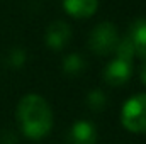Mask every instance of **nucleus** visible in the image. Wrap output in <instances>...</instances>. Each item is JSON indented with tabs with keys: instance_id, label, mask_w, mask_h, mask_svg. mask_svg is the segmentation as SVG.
<instances>
[{
	"instance_id": "7ed1b4c3",
	"label": "nucleus",
	"mask_w": 146,
	"mask_h": 144,
	"mask_svg": "<svg viewBox=\"0 0 146 144\" xmlns=\"http://www.w3.org/2000/svg\"><path fill=\"white\" fill-rule=\"evenodd\" d=\"M119 42L117 27L112 22H100L94 27L88 37V48L97 56H107L115 51V46Z\"/></svg>"
},
{
	"instance_id": "39448f33",
	"label": "nucleus",
	"mask_w": 146,
	"mask_h": 144,
	"mask_svg": "<svg viewBox=\"0 0 146 144\" xmlns=\"http://www.w3.org/2000/svg\"><path fill=\"white\" fill-rule=\"evenodd\" d=\"M72 39V27L65 20H54L48 26L44 41L53 51H61Z\"/></svg>"
},
{
	"instance_id": "1a4fd4ad",
	"label": "nucleus",
	"mask_w": 146,
	"mask_h": 144,
	"mask_svg": "<svg viewBox=\"0 0 146 144\" xmlns=\"http://www.w3.org/2000/svg\"><path fill=\"white\" fill-rule=\"evenodd\" d=\"M85 70V61L78 53H72L63 59V71L70 76H76Z\"/></svg>"
},
{
	"instance_id": "f8f14e48",
	"label": "nucleus",
	"mask_w": 146,
	"mask_h": 144,
	"mask_svg": "<svg viewBox=\"0 0 146 144\" xmlns=\"http://www.w3.org/2000/svg\"><path fill=\"white\" fill-rule=\"evenodd\" d=\"M26 59H27V54H26L24 48H12L9 51V54H7V65L10 68H14V70L22 68Z\"/></svg>"
},
{
	"instance_id": "423d86ee",
	"label": "nucleus",
	"mask_w": 146,
	"mask_h": 144,
	"mask_svg": "<svg viewBox=\"0 0 146 144\" xmlns=\"http://www.w3.org/2000/svg\"><path fill=\"white\" fill-rule=\"evenodd\" d=\"M97 127L90 120H76L66 134V144H95Z\"/></svg>"
},
{
	"instance_id": "f03ea898",
	"label": "nucleus",
	"mask_w": 146,
	"mask_h": 144,
	"mask_svg": "<svg viewBox=\"0 0 146 144\" xmlns=\"http://www.w3.org/2000/svg\"><path fill=\"white\" fill-rule=\"evenodd\" d=\"M122 127L133 134L146 132V93H138L127 98L121 110Z\"/></svg>"
},
{
	"instance_id": "f257e3e1",
	"label": "nucleus",
	"mask_w": 146,
	"mask_h": 144,
	"mask_svg": "<svg viewBox=\"0 0 146 144\" xmlns=\"http://www.w3.org/2000/svg\"><path fill=\"white\" fill-rule=\"evenodd\" d=\"M21 132L29 139H42L51 132L53 110L49 104L36 93H29L21 98L15 110Z\"/></svg>"
},
{
	"instance_id": "6e6552de",
	"label": "nucleus",
	"mask_w": 146,
	"mask_h": 144,
	"mask_svg": "<svg viewBox=\"0 0 146 144\" xmlns=\"http://www.w3.org/2000/svg\"><path fill=\"white\" fill-rule=\"evenodd\" d=\"M99 0H63V9L75 19H88L97 12Z\"/></svg>"
},
{
	"instance_id": "20e7f679",
	"label": "nucleus",
	"mask_w": 146,
	"mask_h": 144,
	"mask_svg": "<svg viewBox=\"0 0 146 144\" xmlns=\"http://www.w3.org/2000/svg\"><path fill=\"white\" fill-rule=\"evenodd\" d=\"M131 73H133V66H131L129 61L115 58V59H112L110 63L106 65L102 76H104V81L109 87H122L124 83L129 81Z\"/></svg>"
},
{
	"instance_id": "9d476101",
	"label": "nucleus",
	"mask_w": 146,
	"mask_h": 144,
	"mask_svg": "<svg viewBox=\"0 0 146 144\" xmlns=\"http://www.w3.org/2000/svg\"><path fill=\"white\" fill-rule=\"evenodd\" d=\"M87 105H88L90 110H94V112H102L106 108V105H107V95L102 90L94 88L87 95Z\"/></svg>"
},
{
	"instance_id": "9b49d317",
	"label": "nucleus",
	"mask_w": 146,
	"mask_h": 144,
	"mask_svg": "<svg viewBox=\"0 0 146 144\" xmlns=\"http://www.w3.org/2000/svg\"><path fill=\"white\" fill-rule=\"evenodd\" d=\"M115 58H119V59H124V61H133V58L136 56V53H134V46H133V42H131V39L127 36H124L122 39H119V42H117V46H115Z\"/></svg>"
},
{
	"instance_id": "0eeeda50",
	"label": "nucleus",
	"mask_w": 146,
	"mask_h": 144,
	"mask_svg": "<svg viewBox=\"0 0 146 144\" xmlns=\"http://www.w3.org/2000/svg\"><path fill=\"white\" fill-rule=\"evenodd\" d=\"M127 37L131 39V42L134 46L136 56L141 58V59H146V17L136 19L129 26Z\"/></svg>"
},
{
	"instance_id": "ddd939ff",
	"label": "nucleus",
	"mask_w": 146,
	"mask_h": 144,
	"mask_svg": "<svg viewBox=\"0 0 146 144\" xmlns=\"http://www.w3.org/2000/svg\"><path fill=\"white\" fill-rule=\"evenodd\" d=\"M17 137L12 131H2L0 132V144H15Z\"/></svg>"
},
{
	"instance_id": "4468645a",
	"label": "nucleus",
	"mask_w": 146,
	"mask_h": 144,
	"mask_svg": "<svg viewBox=\"0 0 146 144\" xmlns=\"http://www.w3.org/2000/svg\"><path fill=\"white\" fill-rule=\"evenodd\" d=\"M139 80L146 85V59H143V65L139 68Z\"/></svg>"
}]
</instances>
